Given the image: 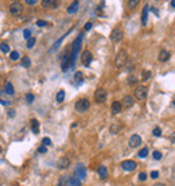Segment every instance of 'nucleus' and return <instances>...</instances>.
<instances>
[{
  "label": "nucleus",
  "mask_w": 175,
  "mask_h": 186,
  "mask_svg": "<svg viewBox=\"0 0 175 186\" xmlns=\"http://www.w3.org/2000/svg\"><path fill=\"white\" fill-rule=\"evenodd\" d=\"M127 59H128L127 51L125 50H120L116 55V59H114V66H116L117 69H121V67L127 63Z\"/></svg>",
  "instance_id": "f257e3e1"
},
{
  "label": "nucleus",
  "mask_w": 175,
  "mask_h": 186,
  "mask_svg": "<svg viewBox=\"0 0 175 186\" xmlns=\"http://www.w3.org/2000/svg\"><path fill=\"white\" fill-rule=\"evenodd\" d=\"M89 107H90V103H89V100H86V99H81L76 103V111L80 113L86 112V111L89 109Z\"/></svg>",
  "instance_id": "f03ea898"
},
{
  "label": "nucleus",
  "mask_w": 175,
  "mask_h": 186,
  "mask_svg": "<svg viewBox=\"0 0 175 186\" xmlns=\"http://www.w3.org/2000/svg\"><path fill=\"white\" fill-rule=\"evenodd\" d=\"M123 36H124V32H123V30H121L120 27H116V28H113L112 32H110V40H112V42H114V43L120 42V40L123 39Z\"/></svg>",
  "instance_id": "7ed1b4c3"
},
{
  "label": "nucleus",
  "mask_w": 175,
  "mask_h": 186,
  "mask_svg": "<svg viewBox=\"0 0 175 186\" xmlns=\"http://www.w3.org/2000/svg\"><path fill=\"white\" fill-rule=\"evenodd\" d=\"M9 12L15 16H19L20 13L23 12V4L20 2H13L11 6H9Z\"/></svg>",
  "instance_id": "20e7f679"
},
{
  "label": "nucleus",
  "mask_w": 175,
  "mask_h": 186,
  "mask_svg": "<svg viewBox=\"0 0 175 186\" xmlns=\"http://www.w3.org/2000/svg\"><path fill=\"white\" fill-rule=\"evenodd\" d=\"M73 177L78 178L80 181L85 180V177H86V170H85V166H84V165H78V166L76 167V170H74Z\"/></svg>",
  "instance_id": "39448f33"
},
{
  "label": "nucleus",
  "mask_w": 175,
  "mask_h": 186,
  "mask_svg": "<svg viewBox=\"0 0 175 186\" xmlns=\"http://www.w3.org/2000/svg\"><path fill=\"white\" fill-rule=\"evenodd\" d=\"M94 100H96V103H104L106 100V90L102 89V88L97 89L96 93H94Z\"/></svg>",
  "instance_id": "423d86ee"
},
{
  "label": "nucleus",
  "mask_w": 175,
  "mask_h": 186,
  "mask_svg": "<svg viewBox=\"0 0 175 186\" xmlns=\"http://www.w3.org/2000/svg\"><path fill=\"white\" fill-rule=\"evenodd\" d=\"M135 97H136L137 100H144L147 97V88L146 86H137L136 89H135Z\"/></svg>",
  "instance_id": "0eeeda50"
},
{
  "label": "nucleus",
  "mask_w": 175,
  "mask_h": 186,
  "mask_svg": "<svg viewBox=\"0 0 175 186\" xmlns=\"http://www.w3.org/2000/svg\"><path fill=\"white\" fill-rule=\"evenodd\" d=\"M121 167H123L125 171H133L137 167V165H136L135 161H124L123 163H121Z\"/></svg>",
  "instance_id": "6e6552de"
},
{
  "label": "nucleus",
  "mask_w": 175,
  "mask_h": 186,
  "mask_svg": "<svg viewBox=\"0 0 175 186\" xmlns=\"http://www.w3.org/2000/svg\"><path fill=\"white\" fill-rule=\"evenodd\" d=\"M92 59H93L92 53L88 51V50H85V51L82 53V55H81V61H82V63H84L85 66H89L90 62H92Z\"/></svg>",
  "instance_id": "1a4fd4ad"
},
{
  "label": "nucleus",
  "mask_w": 175,
  "mask_h": 186,
  "mask_svg": "<svg viewBox=\"0 0 175 186\" xmlns=\"http://www.w3.org/2000/svg\"><path fill=\"white\" fill-rule=\"evenodd\" d=\"M129 147H132V148H135V147H139V144H141V138L139 136V135H132V136L129 138Z\"/></svg>",
  "instance_id": "9d476101"
},
{
  "label": "nucleus",
  "mask_w": 175,
  "mask_h": 186,
  "mask_svg": "<svg viewBox=\"0 0 175 186\" xmlns=\"http://www.w3.org/2000/svg\"><path fill=\"white\" fill-rule=\"evenodd\" d=\"M70 66H72V63H70V55L69 54H65L62 57V61H61V67H62L63 72H66Z\"/></svg>",
  "instance_id": "9b49d317"
},
{
  "label": "nucleus",
  "mask_w": 175,
  "mask_h": 186,
  "mask_svg": "<svg viewBox=\"0 0 175 186\" xmlns=\"http://www.w3.org/2000/svg\"><path fill=\"white\" fill-rule=\"evenodd\" d=\"M57 166H58V169H61V170H65V169H67L70 166V161L67 157H62L61 159L58 161V163H57Z\"/></svg>",
  "instance_id": "f8f14e48"
},
{
  "label": "nucleus",
  "mask_w": 175,
  "mask_h": 186,
  "mask_svg": "<svg viewBox=\"0 0 175 186\" xmlns=\"http://www.w3.org/2000/svg\"><path fill=\"white\" fill-rule=\"evenodd\" d=\"M121 103V107H124V108H131L133 105V97L132 96H124V99L120 101Z\"/></svg>",
  "instance_id": "ddd939ff"
},
{
  "label": "nucleus",
  "mask_w": 175,
  "mask_h": 186,
  "mask_svg": "<svg viewBox=\"0 0 175 186\" xmlns=\"http://www.w3.org/2000/svg\"><path fill=\"white\" fill-rule=\"evenodd\" d=\"M97 173H99V177L101 180H106L108 178V169L104 165H100L99 169H97Z\"/></svg>",
  "instance_id": "4468645a"
},
{
  "label": "nucleus",
  "mask_w": 175,
  "mask_h": 186,
  "mask_svg": "<svg viewBox=\"0 0 175 186\" xmlns=\"http://www.w3.org/2000/svg\"><path fill=\"white\" fill-rule=\"evenodd\" d=\"M170 58V53L167 51V50H160L159 55H158V59L160 61V62H166Z\"/></svg>",
  "instance_id": "2eb2a0df"
},
{
  "label": "nucleus",
  "mask_w": 175,
  "mask_h": 186,
  "mask_svg": "<svg viewBox=\"0 0 175 186\" xmlns=\"http://www.w3.org/2000/svg\"><path fill=\"white\" fill-rule=\"evenodd\" d=\"M121 109H123V107H121L120 101H113V104H112V113L113 115H117V113L121 112Z\"/></svg>",
  "instance_id": "dca6fc26"
},
{
  "label": "nucleus",
  "mask_w": 175,
  "mask_h": 186,
  "mask_svg": "<svg viewBox=\"0 0 175 186\" xmlns=\"http://www.w3.org/2000/svg\"><path fill=\"white\" fill-rule=\"evenodd\" d=\"M66 186H81V181L76 177H72L66 181Z\"/></svg>",
  "instance_id": "f3484780"
},
{
  "label": "nucleus",
  "mask_w": 175,
  "mask_h": 186,
  "mask_svg": "<svg viewBox=\"0 0 175 186\" xmlns=\"http://www.w3.org/2000/svg\"><path fill=\"white\" fill-rule=\"evenodd\" d=\"M147 16H148V6L144 7L143 12H141V25H143V26L147 25Z\"/></svg>",
  "instance_id": "a211bd4d"
},
{
  "label": "nucleus",
  "mask_w": 175,
  "mask_h": 186,
  "mask_svg": "<svg viewBox=\"0 0 175 186\" xmlns=\"http://www.w3.org/2000/svg\"><path fill=\"white\" fill-rule=\"evenodd\" d=\"M78 4L80 3L78 2H73L72 4L69 6V8H67V12L72 15V13H74V12H77V9H78Z\"/></svg>",
  "instance_id": "6ab92c4d"
},
{
  "label": "nucleus",
  "mask_w": 175,
  "mask_h": 186,
  "mask_svg": "<svg viewBox=\"0 0 175 186\" xmlns=\"http://www.w3.org/2000/svg\"><path fill=\"white\" fill-rule=\"evenodd\" d=\"M31 130H32L34 134H39V123H38V120H35V119L31 120Z\"/></svg>",
  "instance_id": "aec40b11"
},
{
  "label": "nucleus",
  "mask_w": 175,
  "mask_h": 186,
  "mask_svg": "<svg viewBox=\"0 0 175 186\" xmlns=\"http://www.w3.org/2000/svg\"><path fill=\"white\" fill-rule=\"evenodd\" d=\"M6 93L7 94H11V96L15 93V89H13V85H12L11 82H7L6 84Z\"/></svg>",
  "instance_id": "412c9836"
},
{
  "label": "nucleus",
  "mask_w": 175,
  "mask_h": 186,
  "mask_svg": "<svg viewBox=\"0 0 175 186\" xmlns=\"http://www.w3.org/2000/svg\"><path fill=\"white\" fill-rule=\"evenodd\" d=\"M74 80H76V84H77V85L82 84V73H81V72H77L76 76H74Z\"/></svg>",
  "instance_id": "4be33fe9"
},
{
  "label": "nucleus",
  "mask_w": 175,
  "mask_h": 186,
  "mask_svg": "<svg viewBox=\"0 0 175 186\" xmlns=\"http://www.w3.org/2000/svg\"><path fill=\"white\" fill-rule=\"evenodd\" d=\"M63 100H65V90H59V92L57 93V101H58V103H62Z\"/></svg>",
  "instance_id": "5701e85b"
},
{
  "label": "nucleus",
  "mask_w": 175,
  "mask_h": 186,
  "mask_svg": "<svg viewBox=\"0 0 175 186\" xmlns=\"http://www.w3.org/2000/svg\"><path fill=\"white\" fill-rule=\"evenodd\" d=\"M22 65L24 67H28L30 65H31V61H30L28 57H23V58H22Z\"/></svg>",
  "instance_id": "b1692460"
},
{
  "label": "nucleus",
  "mask_w": 175,
  "mask_h": 186,
  "mask_svg": "<svg viewBox=\"0 0 175 186\" xmlns=\"http://www.w3.org/2000/svg\"><path fill=\"white\" fill-rule=\"evenodd\" d=\"M137 155H139V157H140V158H146V157H147V155H148V148H147V147H144V148H141V150L139 151V154H137Z\"/></svg>",
  "instance_id": "393cba45"
},
{
  "label": "nucleus",
  "mask_w": 175,
  "mask_h": 186,
  "mask_svg": "<svg viewBox=\"0 0 175 186\" xmlns=\"http://www.w3.org/2000/svg\"><path fill=\"white\" fill-rule=\"evenodd\" d=\"M0 50H2L3 53H9V46L3 42V43H0Z\"/></svg>",
  "instance_id": "a878e982"
},
{
  "label": "nucleus",
  "mask_w": 175,
  "mask_h": 186,
  "mask_svg": "<svg viewBox=\"0 0 175 186\" xmlns=\"http://www.w3.org/2000/svg\"><path fill=\"white\" fill-rule=\"evenodd\" d=\"M42 146H45V147L51 146V139H50V138H43V139H42Z\"/></svg>",
  "instance_id": "bb28decb"
},
{
  "label": "nucleus",
  "mask_w": 175,
  "mask_h": 186,
  "mask_svg": "<svg viewBox=\"0 0 175 186\" xmlns=\"http://www.w3.org/2000/svg\"><path fill=\"white\" fill-rule=\"evenodd\" d=\"M35 42H36L35 38H32V36H31V38L27 40V47H28V49H32L34 45H35Z\"/></svg>",
  "instance_id": "cd10ccee"
},
{
  "label": "nucleus",
  "mask_w": 175,
  "mask_h": 186,
  "mask_svg": "<svg viewBox=\"0 0 175 186\" xmlns=\"http://www.w3.org/2000/svg\"><path fill=\"white\" fill-rule=\"evenodd\" d=\"M137 4H139V0H129V2H128V7H129L131 9L135 8Z\"/></svg>",
  "instance_id": "c85d7f7f"
},
{
  "label": "nucleus",
  "mask_w": 175,
  "mask_h": 186,
  "mask_svg": "<svg viewBox=\"0 0 175 186\" xmlns=\"http://www.w3.org/2000/svg\"><path fill=\"white\" fill-rule=\"evenodd\" d=\"M152 134H154V136L159 138V136H162V130H160L159 127H155V128H154V131H152Z\"/></svg>",
  "instance_id": "c756f323"
},
{
  "label": "nucleus",
  "mask_w": 175,
  "mask_h": 186,
  "mask_svg": "<svg viewBox=\"0 0 175 186\" xmlns=\"http://www.w3.org/2000/svg\"><path fill=\"white\" fill-rule=\"evenodd\" d=\"M120 126H117V124H113V126L112 127H110V132H112V134H117V132H119V131H120Z\"/></svg>",
  "instance_id": "7c9ffc66"
},
{
  "label": "nucleus",
  "mask_w": 175,
  "mask_h": 186,
  "mask_svg": "<svg viewBox=\"0 0 175 186\" xmlns=\"http://www.w3.org/2000/svg\"><path fill=\"white\" fill-rule=\"evenodd\" d=\"M9 58H11L12 61L19 59V53L18 51H11V54H9Z\"/></svg>",
  "instance_id": "2f4dec72"
},
{
  "label": "nucleus",
  "mask_w": 175,
  "mask_h": 186,
  "mask_svg": "<svg viewBox=\"0 0 175 186\" xmlns=\"http://www.w3.org/2000/svg\"><path fill=\"white\" fill-rule=\"evenodd\" d=\"M152 157H154V159L159 161V159H162V153H160V151H154Z\"/></svg>",
  "instance_id": "473e14b6"
},
{
  "label": "nucleus",
  "mask_w": 175,
  "mask_h": 186,
  "mask_svg": "<svg viewBox=\"0 0 175 186\" xmlns=\"http://www.w3.org/2000/svg\"><path fill=\"white\" fill-rule=\"evenodd\" d=\"M151 78V72H143V81H148Z\"/></svg>",
  "instance_id": "72a5a7b5"
},
{
  "label": "nucleus",
  "mask_w": 175,
  "mask_h": 186,
  "mask_svg": "<svg viewBox=\"0 0 175 186\" xmlns=\"http://www.w3.org/2000/svg\"><path fill=\"white\" fill-rule=\"evenodd\" d=\"M26 101H27L28 104H31L32 101H34V94H32V93H28V94H27V96H26Z\"/></svg>",
  "instance_id": "f704fd0d"
},
{
  "label": "nucleus",
  "mask_w": 175,
  "mask_h": 186,
  "mask_svg": "<svg viewBox=\"0 0 175 186\" xmlns=\"http://www.w3.org/2000/svg\"><path fill=\"white\" fill-rule=\"evenodd\" d=\"M137 82V80H136V77H133V76H131L129 78H128V84L129 85H135V84Z\"/></svg>",
  "instance_id": "c9c22d12"
},
{
  "label": "nucleus",
  "mask_w": 175,
  "mask_h": 186,
  "mask_svg": "<svg viewBox=\"0 0 175 186\" xmlns=\"http://www.w3.org/2000/svg\"><path fill=\"white\" fill-rule=\"evenodd\" d=\"M36 26H39V27H46V26H47V22H46V20H36Z\"/></svg>",
  "instance_id": "e433bc0d"
},
{
  "label": "nucleus",
  "mask_w": 175,
  "mask_h": 186,
  "mask_svg": "<svg viewBox=\"0 0 175 186\" xmlns=\"http://www.w3.org/2000/svg\"><path fill=\"white\" fill-rule=\"evenodd\" d=\"M23 34H24L26 40H28L30 38H31V31H30V30H24V31H23Z\"/></svg>",
  "instance_id": "4c0bfd02"
},
{
  "label": "nucleus",
  "mask_w": 175,
  "mask_h": 186,
  "mask_svg": "<svg viewBox=\"0 0 175 186\" xmlns=\"http://www.w3.org/2000/svg\"><path fill=\"white\" fill-rule=\"evenodd\" d=\"M147 180V174L146 173H140L139 174V181H146Z\"/></svg>",
  "instance_id": "58836bf2"
},
{
  "label": "nucleus",
  "mask_w": 175,
  "mask_h": 186,
  "mask_svg": "<svg viewBox=\"0 0 175 186\" xmlns=\"http://www.w3.org/2000/svg\"><path fill=\"white\" fill-rule=\"evenodd\" d=\"M0 104H3V105L9 107V105H11V101H8V100H0Z\"/></svg>",
  "instance_id": "ea45409f"
},
{
  "label": "nucleus",
  "mask_w": 175,
  "mask_h": 186,
  "mask_svg": "<svg viewBox=\"0 0 175 186\" xmlns=\"http://www.w3.org/2000/svg\"><path fill=\"white\" fill-rule=\"evenodd\" d=\"M46 151H47V148H46L45 146H40V147L38 148V153H40V154H45Z\"/></svg>",
  "instance_id": "a19ab883"
},
{
  "label": "nucleus",
  "mask_w": 175,
  "mask_h": 186,
  "mask_svg": "<svg viewBox=\"0 0 175 186\" xmlns=\"http://www.w3.org/2000/svg\"><path fill=\"white\" fill-rule=\"evenodd\" d=\"M158 177H159V173H158V171H152V173H151V178H154V180H156Z\"/></svg>",
  "instance_id": "79ce46f5"
},
{
  "label": "nucleus",
  "mask_w": 175,
  "mask_h": 186,
  "mask_svg": "<svg viewBox=\"0 0 175 186\" xmlns=\"http://www.w3.org/2000/svg\"><path fill=\"white\" fill-rule=\"evenodd\" d=\"M57 186H66V178H62V180L59 181V184Z\"/></svg>",
  "instance_id": "37998d69"
},
{
  "label": "nucleus",
  "mask_w": 175,
  "mask_h": 186,
  "mask_svg": "<svg viewBox=\"0 0 175 186\" xmlns=\"http://www.w3.org/2000/svg\"><path fill=\"white\" fill-rule=\"evenodd\" d=\"M92 26H93V25H92V23H90V22H88V23H86V25H85V31H89V30H90V28H92Z\"/></svg>",
  "instance_id": "c03bdc74"
},
{
  "label": "nucleus",
  "mask_w": 175,
  "mask_h": 186,
  "mask_svg": "<svg viewBox=\"0 0 175 186\" xmlns=\"http://www.w3.org/2000/svg\"><path fill=\"white\" fill-rule=\"evenodd\" d=\"M7 113H8L9 117H13V116H15V111H13V109H8V112H7Z\"/></svg>",
  "instance_id": "a18cd8bd"
},
{
  "label": "nucleus",
  "mask_w": 175,
  "mask_h": 186,
  "mask_svg": "<svg viewBox=\"0 0 175 186\" xmlns=\"http://www.w3.org/2000/svg\"><path fill=\"white\" fill-rule=\"evenodd\" d=\"M27 4H28V6H35L36 2H35V0H27Z\"/></svg>",
  "instance_id": "49530a36"
},
{
  "label": "nucleus",
  "mask_w": 175,
  "mask_h": 186,
  "mask_svg": "<svg viewBox=\"0 0 175 186\" xmlns=\"http://www.w3.org/2000/svg\"><path fill=\"white\" fill-rule=\"evenodd\" d=\"M170 139H171V142H174V143H175V134L173 135V136H170Z\"/></svg>",
  "instance_id": "de8ad7c7"
},
{
  "label": "nucleus",
  "mask_w": 175,
  "mask_h": 186,
  "mask_svg": "<svg viewBox=\"0 0 175 186\" xmlns=\"http://www.w3.org/2000/svg\"><path fill=\"white\" fill-rule=\"evenodd\" d=\"M171 7H173V8H175V0H173V2H171Z\"/></svg>",
  "instance_id": "09e8293b"
},
{
  "label": "nucleus",
  "mask_w": 175,
  "mask_h": 186,
  "mask_svg": "<svg viewBox=\"0 0 175 186\" xmlns=\"http://www.w3.org/2000/svg\"><path fill=\"white\" fill-rule=\"evenodd\" d=\"M154 186H166V185H164V184H155Z\"/></svg>",
  "instance_id": "8fccbe9b"
},
{
  "label": "nucleus",
  "mask_w": 175,
  "mask_h": 186,
  "mask_svg": "<svg viewBox=\"0 0 175 186\" xmlns=\"http://www.w3.org/2000/svg\"><path fill=\"white\" fill-rule=\"evenodd\" d=\"M174 105H175V100H174Z\"/></svg>",
  "instance_id": "3c124183"
},
{
  "label": "nucleus",
  "mask_w": 175,
  "mask_h": 186,
  "mask_svg": "<svg viewBox=\"0 0 175 186\" xmlns=\"http://www.w3.org/2000/svg\"><path fill=\"white\" fill-rule=\"evenodd\" d=\"M0 151H2V148H0Z\"/></svg>",
  "instance_id": "603ef678"
}]
</instances>
